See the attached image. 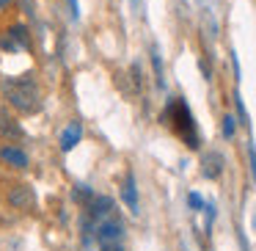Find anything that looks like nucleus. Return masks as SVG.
Listing matches in <instances>:
<instances>
[{
    "label": "nucleus",
    "instance_id": "obj_1",
    "mask_svg": "<svg viewBox=\"0 0 256 251\" xmlns=\"http://www.w3.org/2000/svg\"><path fill=\"white\" fill-rule=\"evenodd\" d=\"M80 248L83 251H124V223L118 218L110 196H91L86 201Z\"/></svg>",
    "mask_w": 256,
    "mask_h": 251
},
{
    "label": "nucleus",
    "instance_id": "obj_2",
    "mask_svg": "<svg viewBox=\"0 0 256 251\" xmlns=\"http://www.w3.org/2000/svg\"><path fill=\"white\" fill-rule=\"evenodd\" d=\"M3 97L6 102L22 116H34V113L42 111V91L39 83H36L30 75H22V78H6L3 80Z\"/></svg>",
    "mask_w": 256,
    "mask_h": 251
},
{
    "label": "nucleus",
    "instance_id": "obj_3",
    "mask_svg": "<svg viewBox=\"0 0 256 251\" xmlns=\"http://www.w3.org/2000/svg\"><path fill=\"white\" fill-rule=\"evenodd\" d=\"M166 122L171 124V130L190 146V149H198V130H196V122H193V113L190 108L184 105V100L174 97L166 108Z\"/></svg>",
    "mask_w": 256,
    "mask_h": 251
},
{
    "label": "nucleus",
    "instance_id": "obj_4",
    "mask_svg": "<svg viewBox=\"0 0 256 251\" xmlns=\"http://www.w3.org/2000/svg\"><path fill=\"white\" fill-rule=\"evenodd\" d=\"M8 201H12V207H17V210H34L36 207L34 188H30V185H14L12 193H8Z\"/></svg>",
    "mask_w": 256,
    "mask_h": 251
},
{
    "label": "nucleus",
    "instance_id": "obj_5",
    "mask_svg": "<svg viewBox=\"0 0 256 251\" xmlns=\"http://www.w3.org/2000/svg\"><path fill=\"white\" fill-rule=\"evenodd\" d=\"M0 160L6 163V166H12V168H28V155L14 144L0 146Z\"/></svg>",
    "mask_w": 256,
    "mask_h": 251
},
{
    "label": "nucleus",
    "instance_id": "obj_6",
    "mask_svg": "<svg viewBox=\"0 0 256 251\" xmlns=\"http://www.w3.org/2000/svg\"><path fill=\"white\" fill-rule=\"evenodd\" d=\"M6 36L14 42V47H17V53H20V50L30 53V47H34V42H30V34H28V28H25L22 23L12 25V28L6 31Z\"/></svg>",
    "mask_w": 256,
    "mask_h": 251
},
{
    "label": "nucleus",
    "instance_id": "obj_7",
    "mask_svg": "<svg viewBox=\"0 0 256 251\" xmlns=\"http://www.w3.org/2000/svg\"><path fill=\"white\" fill-rule=\"evenodd\" d=\"M220 171H223V157L218 155V152L204 155V160H201V174H204L206 179H218Z\"/></svg>",
    "mask_w": 256,
    "mask_h": 251
},
{
    "label": "nucleus",
    "instance_id": "obj_8",
    "mask_svg": "<svg viewBox=\"0 0 256 251\" xmlns=\"http://www.w3.org/2000/svg\"><path fill=\"white\" fill-rule=\"evenodd\" d=\"M80 138H83V127H80V122H72L66 130L61 133V149L64 152H72L74 146L80 144Z\"/></svg>",
    "mask_w": 256,
    "mask_h": 251
},
{
    "label": "nucleus",
    "instance_id": "obj_9",
    "mask_svg": "<svg viewBox=\"0 0 256 251\" xmlns=\"http://www.w3.org/2000/svg\"><path fill=\"white\" fill-rule=\"evenodd\" d=\"M122 196H124V201H127L130 212H138V190H135V179H132V174H130L127 179H124Z\"/></svg>",
    "mask_w": 256,
    "mask_h": 251
},
{
    "label": "nucleus",
    "instance_id": "obj_10",
    "mask_svg": "<svg viewBox=\"0 0 256 251\" xmlns=\"http://www.w3.org/2000/svg\"><path fill=\"white\" fill-rule=\"evenodd\" d=\"M0 133L8 135V138H22V127L12 116H3V113H0Z\"/></svg>",
    "mask_w": 256,
    "mask_h": 251
},
{
    "label": "nucleus",
    "instance_id": "obj_11",
    "mask_svg": "<svg viewBox=\"0 0 256 251\" xmlns=\"http://www.w3.org/2000/svg\"><path fill=\"white\" fill-rule=\"evenodd\" d=\"M223 135H226V138L234 135V116H223Z\"/></svg>",
    "mask_w": 256,
    "mask_h": 251
},
{
    "label": "nucleus",
    "instance_id": "obj_12",
    "mask_svg": "<svg viewBox=\"0 0 256 251\" xmlns=\"http://www.w3.org/2000/svg\"><path fill=\"white\" fill-rule=\"evenodd\" d=\"M188 201H190V207H193V210H201V207H204V201H201V196H198V193H190V196H188Z\"/></svg>",
    "mask_w": 256,
    "mask_h": 251
},
{
    "label": "nucleus",
    "instance_id": "obj_13",
    "mask_svg": "<svg viewBox=\"0 0 256 251\" xmlns=\"http://www.w3.org/2000/svg\"><path fill=\"white\" fill-rule=\"evenodd\" d=\"M66 3H69V14H72V20H78V14H80L78 0H66Z\"/></svg>",
    "mask_w": 256,
    "mask_h": 251
},
{
    "label": "nucleus",
    "instance_id": "obj_14",
    "mask_svg": "<svg viewBox=\"0 0 256 251\" xmlns=\"http://www.w3.org/2000/svg\"><path fill=\"white\" fill-rule=\"evenodd\" d=\"M8 6H12V0H0V12H6Z\"/></svg>",
    "mask_w": 256,
    "mask_h": 251
},
{
    "label": "nucleus",
    "instance_id": "obj_15",
    "mask_svg": "<svg viewBox=\"0 0 256 251\" xmlns=\"http://www.w3.org/2000/svg\"><path fill=\"white\" fill-rule=\"evenodd\" d=\"M132 3H138V0H132Z\"/></svg>",
    "mask_w": 256,
    "mask_h": 251
}]
</instances>
